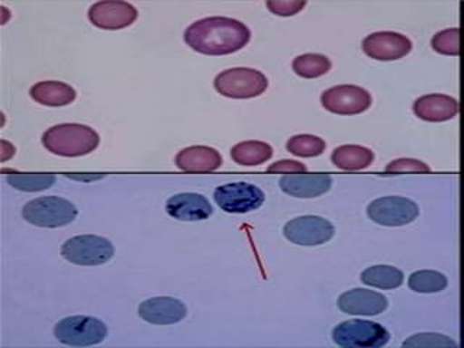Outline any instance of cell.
I'll return each instance as SVG.
<instances>
[{"label":"cell","mask_w":464,"mask_h":348,"mask_svg":"<svg viewBox=\"0 0 464 348\" xmlns=\"http://www.w3.org/2000/svg\"><path fill=\"white\" fill-rule=\"evenodd\" d=\"M250 29L243 22L225 16L200 19L186 29L188 47L205 55H228L250 43Z\"/></svg>","instance_id":"6da1fadb"},{"label":"cell","mask_w":464,"mask_h":348,"mask_svg":"<svg viewBox=\"0 0 464 348\" xmlns=\"http://www.w3.org/2000/svg\"><path fill=\"white\" fill-rule=\"evenodd\" d=\"M101 138L93 128L82 123H62L44 132L43 145L51 154L82 157L98 149Z\"/></svg>","instance_id":"7a4b0ae2"},{"label":"cell","mask_w":464,"mask_h":348,"mask_svg":"<svg viewBox=\"0 0 464 348\" xmlns=\"http://www.w3.org/2000/svg\"><path fill=\"white\" fill-rule=\"evenodd\" d=\"M79 215L76 205L58 196H44L26 203L22 217L41 228H60L72 224Z\"/></svg>","instance_id":"3957f363"},{"label":"cell","mask_w":464,"mask_h":348,"mask_svg":"<svg viewBox=\"0 0 464 348\" xmlns=\"http://www.w3.org/2000/svg\"><path fill=\"white\" fill-rule=\"evenodd\" d=\"M215 89L225 98H257L267 91L268 80L258 70L237 67L225 70L215 77Z\"/></svg>","instance_id":"277c9868"},{"label":"cell","mask_w":464,"mask_h":348,"mask_svg":"<svg viewBox=\"0 0 464 348\" xmlns=\"http://www.w3.org/2000/svg\"><path fill=\"white\" fill-rule=\"evenodd\" d=\"M389 340L391 334L383 325L366 319H350L333 330V341L341 347H383Z\"/></svg>","instance_id":"5b68a950"},{"label":"cell","mask_w":464,"mask_h":348,"mask_svg":"<svg viewBox=\"0 0 464 348\" xmlns=\"http://www.w3.org/2000/svg\"><path fill=\"white\" fill-rule=\"evenodd\" d=\"M54 337L72 347L96 345L108 337V326L92 316H69L54 326Z\"/></svg>","instance_id":"8992f818"},{"label":"cell","mask_w":464,"mask_h":348,"mask_svg":"<svg viewBox=\"0 0 464 348\" xmlns=\"http://www.w3.org/2000/svg\"><path fill=\"white\" fill-rule=\"evenodd\" d=\"M115 254L112 243L105 237L77 236L67 239L62 246L65 260L77 266H101Z\"/></svg>","instance_id":"52a82bcc"},{"label":"cell","mask_w":464,"mask_h":348,"mask_svg":"<svg viewBox=\"0 0 464 348\" xmlns=\"http://www.w3.org/2000/svg\"><path fill=\"white\" fill-rule=\"evenodd\" d=\"M214 199L224 212L248 214L265 203L266 195L257 186L246 181H236L215 188Z\"/></svg>","instance_id":"ba28073f"},{"label":"cell","mask_w":464,"mask_h":348,"mask_svg":"<svg viewBox=\"0 0 464 348\" xmlns=\"http://www.w3.org/2000/svg\"><path fill=\"white\" fill-rule=\"evenodd\" d=\"M283 236L296 246H323L335 236V228L325 218L304 215L287 222L283 228Z\"/></svg>","instance_id":"9c48e42d"},{"label":"cell","mask_w":464,"mask_h":348,"mask_svg":"<svg viewBox=\"0 0 464 348\" xmlns=\"http://www.w3.org/2000/svg\"><path fill=\"white\" fill-rule=\"evenodd\" d=\"M367 215L372 221L383 227H402L420 217V208L408 198L386 196L370 203Z\"/></svg>","instance_id":"30bf717a"},{"label":"cell","mask_w":464,"mask_h":348,"mask_svg":"<svg viewBox=\"0 0 464 348\" xmlns=\"http://www.w3.org/2000/svg\"><path fill=\"white\" fill-rule=\"evenodd\" d=\"M321 103L335 115H357L372 106V94L362 87L343 84L324 92Z\"/></svg>","instance_id":"8fae6325"},{"label":"cell","mask_w":464,"mask_h":348,"mask_svg":"<svg viewBox=\"0 0 464 348\" xmlns=\"http://www.w3.org/2000/svg\"><path fill=\"white\" fill-rule=\"evenodd\" d=\"M362 51L377 62H395L410 54L412 43L402 34L383 31L366 36L362 41Z\"/></svg>","instance_id":"7c38bea8"},{"label":"cell","mask_w":464,"mask_h":348,"mask_svg":"<svg viewBox=\"0 0 464 348\" xmlns=\"http://www.w3.org/2000/svg\"><path fill=\"white\" fill-rule=\"evenodd\" d=\"M138 18V11L127 2L105 0L92 5L89 9V21L96 28L116 31L132 25Z\"/></svg>","instance_id":"4fadbf2b"},{"label":"cell","mask_w":464,"mask_h":348,"mask_svg":"<svg viewBox=\"0 0 464 348\" xmlns=\"http://www.w3.org/2000/svg\"><path fill=\"white\" fill-rule=\"evenodd\" d=\"M279 186L286 195L312 199L328 192L333 186V179L325 173H290L280 179Z\"/></svg>","instance_id":"5bb4252c"},{"label":"cell","mask_w":464,"mask_h":348,"mask_svg":"<svg viewBox=\"0 0 464 348\" xmlns=\"http://www.w3.org/2000/svg\"><path fill=\"white\" fill-rule=\"evenodd\" d=\"M138 315L141 316L145 323L154 324V325H171L185 319L188 309L185 304L176 297H151L140 304Z\"/></svg>","instance_id":"9a60e30c"},{"label":"cell","mask_w":464,"mask_h":348,"mask_svg":"<svg viewBox=\"0 0 464 348\" xmlns=\"http://www.w3.org/2000/svg\"><path fill=\"white\" fill-rule=\"evenodd\" d=\"M388 297L367 289L348 290L338 297V308L348 315L376 316L388 308Z\"/></svg>","instance_id":"2e32d148"},{"label":"cell","mask_w":464,"mask_h":348,"mask_svg":"<svg viewBox=\"0 0 464 348\" xmlns=\"http://www.w3.org/2000/svg\"><path fill=\"white\" fill-rule=\"evenodd\" d=\"M167 214L178 221L196 222L208 219L214 214L209 200L200 193H179L166 202Z\"/></svg>","instance_id":"e0dca14e"},{"label":"cell","mask_w":464,"mask_h":348,"mask_svg":"<svg viewBox=\"0 0 464 348\" xmlns=\"http://www.w3.org/2000/svg\"><path fill=\"white\" fill-rule=\"evenodd\" d=\"M413 113L427 122H444L456 118L459 102L446 94H425L413 102Z\"/></svg>","instance_id":"ac0fdd59"},{"label":"cell","mask_w":464,"mask_h":348,"mask_svg":"<svg viewBox=\"0 0 464 348\" xmlns=\"http://www.w3.org/2000/svg\"><path fill=\"white\" fill-rule=\"evenodd\" d=\"M222 163L219 151L205 145L188 147L176 156V166L183 171H215Z\"/></svg>","instance_id":"d6986e66"},{"label":"cell","mask_w":464,"mask_h":348,"mask_svg":"<svg viewBox=\"0 0 464 348\" xmlns=\"http://www.w3.org/2000/svg\"><path fill=\"white\" fill-rule=\"evenodd\" d=\"M29 94L40 105L58 108V106H67L72 103L77 93L70 84L55 82V80H47V82H40L31 87Z\"/></svg>","instance_id":"ffe728a7"},{"label":"cell","mask_w":464,"mask_h":348,"mask_svg":"<svg viewBox=\"0 0 464 348\" xmlns=\"http://www.w3.org/2000/svg\"><path fill=\"white\" fill-rule=\"evenodd\" d=\"M334 166L341 170H364L374 161V152L362 145H341L331 154Z\"/></svg>","instance_id":"44dd1931"},{"label":"cell","mask_w":464,"mask_h":348,"mask_svg":"<svg viewBox=\"0 0 464 348\" xmlns=\"http://www.w3.org/2000/svg\"><path fill=\"white\" fill-rule=\"evenodd\" d=\"M273 157V147L263 141H244L231 149V159L239 166L254 167Z\"/></svg>","instance_id":"7402d4cb"},{"label":"cell","mask_w":464,"mask_h":348,"mask_svg":"<svg viewBox=\"0 0 464 348\" xmlns=\"http://www.w3.org/2000/svg\"><path fill=\"white\" fill-rule=\"evenodd\" d=\"M405 279L403 273L393 266H373L362 273V282L377 289H396Z\"/></svg>","instance_id":"603a6c76"},{"label":"cell","mask_w":464,"mask_h":348,"mask_svg":"<svg viewBox=\"0 0 464 348\" xmlns=\"http://www.w3.org/2000/svg\"><path fill=\"white\" fill-rule=\"evenodd\" d=\"M7 183L12 188H18L22 192H41V190H47L51 186L54 185V174L50 173H16L12 171L7 174Z\"/></svg>","instance_id":"cb8c5ba5"},{"label":"cell","mask_w":464,"mask_h":348,"mask_svg":"<svg viewBox=\"0 0 464 348\" xmlns=\"http://www.w3.org/2000/svg\"><path fill=\"white\" fill-rule=\"evenodd\" d=\"M449 285L446 275L435 270H420L412 273L408 279V286L417 294H439Z\"/></svg>","instance_id":"d4e9b609"},{"label":"cell","mask_w":464,"mask_h":348,"mask_svg":"<svg viewBox=\"0 0 464 348\" xmlns=\"http://www.w3.org/2000/svg\"><path fill=\"white\" fill-rule=\"evenodd\" d=\"M330 58L323 54H304L295 58L292 69L304 79H318L331 70Z\"/></svg>","instance_id":"484cf974"},{"label":"cell","mask_w":464,"mask_h":348,"mask_svg":"<svg viewBox=\"0 0 464 348\" xmlns=\"http://www.w3.org/2000/svg\"><path fill=\"white\" fill-rule=\"evenodd\" d=\"M326 144L316 135L302 134L290 138L286 150L296 157H318L325 151Z\"/></svg>","instance_id":"4316f807"},{"label":"cell","mask_w":464,"mask_h":348,"mask_svg":"<svg viewBox=\"0 0 464 348\" xmlns=\"http://www.w3.org/2000/svg\"><path fill=\"white\" fill-rule=\"evenodd\" d=\"M459 40H460V31H459V29H444V31H440V33L432 36L431 47L434 48V51H437L439 54L453 55V57H457L459 53H460Z\"/></svg>","instance_id":"83f0119b"},{"label":"cell","mask_w":464,"mask_h":348,"mask_svg":"<svg viewBox=\"0 0 464 348\" xmlns=\"http://www.w3.org/2000/svg\"><path fill=\"white\" fill-rule=\"evenodd\" d=\"M403 347H456L451 338L441 334L424 333L417 334L408 340L403 341Z\"/></svg>","instance_id":"f1b7e54d"},{"label":"cell","mask_w":464,"mask_h":348,"mask_svg":"<svg viewBox=\"0 0 464 348\" xmlns=\"http://www.w3.org/2000/svg\"><path fill=\"white\" fill-rule=\"evenodd\" d=\"M266 6L279 16H294L306 6L304 0H268Z\"/></svg>","instance_id":"f546056e"},{"label":"cell","mask_w":464,"mask_h":348,"mask_svg":"<svg viewBox=\"0 0 464 348\" xmlns=\"http://www.w3.org/2000/svg\"><path fill=\"white\" fill-rule=\"evenodd\" d=\"M386 171H395V173H405V171H413V173H428L431 169L420 160L415 159H399L392 161Z\"/></svg>","instance_id":"4dcf8cb0"},{"label":"cell","mask_w":464,"mask_h":348,"mask_svg":"<svg viewBox=\"0 0 464 348\" xmlns=\"http://www.w3.org/2000/svg\"><path fill=\"white\" fill-rule=\"evenodd\" d=\"M268 171H279V173H304L306 171V166L295 160H282L277 163L268 167Z\"/></svg>","instance_id":"1f68e13d"}]
</instances>
